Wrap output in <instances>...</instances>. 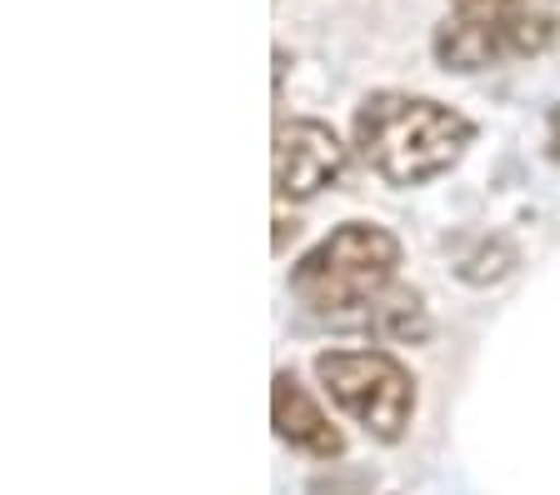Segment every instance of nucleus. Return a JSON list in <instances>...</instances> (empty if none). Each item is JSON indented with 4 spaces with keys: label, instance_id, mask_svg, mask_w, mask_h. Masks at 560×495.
<instances>
[{
    "label": "nucleus",
    "instance_id": "nucleus-4",
    "mask_svg": "<svg viewBox=\"0 0 560 495\" xmlns=\"http://www.w3.org/2000/svg\"><path fill=\"white\" fill-rule=\"evenodd\" d=\"M315 380L371 440L396 446L416 421V376L390 351H320Z\"/></svg>",
    "mask_w": 560,
    "mask_h": 495
},
{
    "label": "nucleus",
    "instance_id": "nucleus-9",
    "mask_svg": "<svg viewBox=\"0 0 560 495\" xmlns=\"http://www.w3.org/2000/svg\"><path fill=\"white\" fill-rule=\"evenodd\" d=\"M546 155L560 165V106L546 116Z\"/></svg>",
    "mask_w": 560,
    "mask_h": 495
},
{
    "label": "nucleus",
    "instance_id": "nucleus-7",
    "mask_svg": "<svg viewBox=\"0 0 560 495\" xmlns=\"http://www.w3.org/2000/svg\"><path fill=\"white\" fill-rule=\"evenodd\" d=\"M361 320L375 330V335H381V341H390V345L431 341V316H425V300H420V291H410V285H390V291H385Z\"/></svg>",
    "mask_w": 560,
    "mask_h": 495
},
{
    "label": "nucleus",
    "instance_id": "nucleus-6",
    "mask_svg": "<svg viewBox=\"0 0 560 495\" xmlns=\"http://www.w3.org/2000/svg\"><path fill=\"white\" fill-rule=\"evenodd\" d=\"M270 425H276V436L291 450H301V456H315V460L346 456L340 425H330V415L320 411V401L295 380V370H276V376H270Z\"/></svg>",
    "mask_w": 560,
    "mask_h": 495
},
{
    "label": "nucleus",
    "instance_id": "nucleus-2",
    "mask_svg": "<svg viewBox=\"0 0 560 495\" xmlns=\"http://www.w3.org/2000/svg\"><path fill=\"white\" fill-rule=\"evenodd\" d=\"M400 240L375 221H346L291 266V295L320 320H355L400 275Z\"/></svg>",
    "mask_w": 560,
    "mask_h": 495
},
{
    "label": "nucleus",
    "instance_id": "nucleus-10",
    "mask_svg": "<svg viewBox=\"0 0 560 495\" xmlns=\"http://www.w3.org/2000/svg\"><path fill=\"white\" fill-rule=\"evenodd\" d=\"M280 81H285V50H276V101H280Z\"/></svg>",
    "mask_w": 560,
    "mask_h": 495
},
{
    "label": "nucleus",
    "instance_id": "nucleus-1",
    "mask_svg": "<svg viewBox=\"0 0 560 495\" xmlns=\"http://www.w3.org/2000/svg\"><path fill=\"white\" fill-rule=\"evenodd\" d=\"M350 145L385 186L416 190L460 165V155L476 145V120L435 95L371 91L350 116Z\"/></svg>",
    "mask_w": 560,
    "mask_h": 495
},
{
    "label": "nucleus",
    "instance_id": "nucleus-3",
    "mask_svg": "<svg viewBox=\"0 0 560 495\" xmlns=\"http://www.w3.org/2000/svg\"><path fill=\"white\" fill-rule=\"evenodd\" d=\"M556 40V15L536 0H451V15L435 25V60L445 71L476 75L505 60H530Z\"/></svg>",
    "mask_w": 560,
    "mask_h": 495
},
{
    "label": "nucleus",
    "instance_id": "nucleus-8",
    "mask_svg": "<svg viewBox=\"0 0 560 495\" xmlns=\"http://www.w3.org/2000/svg\"><path fill=\"white\" fill-rule=\"evenodd\" d=\"M365 491H371V475H361V471H336V465H330L326 475H315L305 495H365Z\"/></svg>",
    "mask_w": 560,
    "mask_h": 495
},
{
    "label": "nucleus",
    "instance_id": "nucleus-5",
    "mask_svg": "<svg viewBox=\"0 0 560 495\" xmlns=\"http://www.w3.org/2000/svg\"><path fill=\"white\" fill-rule=\"evenodd\" d=\"M350 161V145L340 141L326 120L291 116L276 126L270 141V180H276V201H315L320 190L340 186Z\"/></svg>",
    "mask_w": 560,
    "mask_h": 495
}]
</instances>
